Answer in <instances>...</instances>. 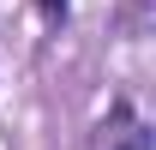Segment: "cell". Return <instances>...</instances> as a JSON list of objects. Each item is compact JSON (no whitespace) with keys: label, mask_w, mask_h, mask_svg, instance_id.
<instances>
[{"label":"cell","mask_w":156,"mask_h":150,"mask_svg":"<svg viewBox=\"0 0 156 150\" xmlns=\"http://www.w3.org/2000/svg\"><path fill=\"white\" fill-rule=\"evenodd\" d=\"M96 150H150V126L132 114V102L108 108V120L96 126Z\"/></svg>","instance_id":"1"},{"label":"cell","mask_w":156,"mask_h":150,"mask_svg":"<svg viewBox=\"0 0 156 150\" xmlns=\"http://www.w3.org/2000/svg\"><path fill=\"white\" fill-rule=\"evenodd\" d=\"M36 6H42L48 24H66V12H72V0H36Z\"/></svg>","instance_id":"2"}]
</instances>
